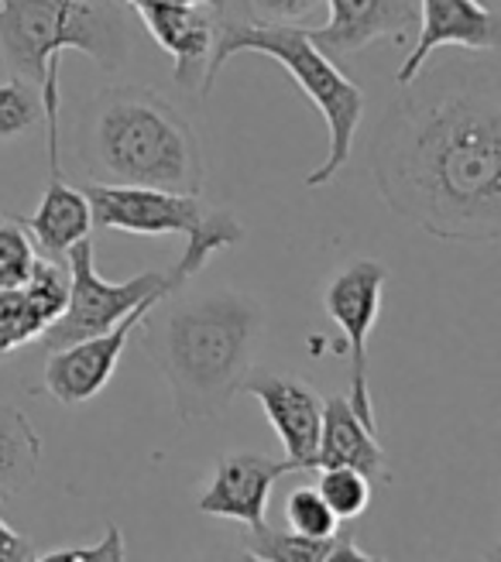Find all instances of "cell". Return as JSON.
Segmentation results:
<instances>
[{"mask_svg": "<svg viewBox=\"0 0 501 562\" xmlns=\"http://www.w3.org/2000/svg\"><path fill=\"white\" fill-rule=\"evenodd\" d=\"M145 21L148 35L172 55V79L182 90H200L216 42L220 14L203 4H172V0H124Z\"/></svg>", "mask_w": 501, "mask_h": 562, "instance_id": "cell-8", "label": "cell"}, {"mask_svg": "<svg viewBox=\"0 0 501 562\" xmlns=\"http://www.w3.org/2000/svg\"><path fill=\"white\" fill-rule=\"evenodd\" d=\"M241 52H255V55L275 59L292 76L302 97L323 114L326 131H330V151H326L323 165L305 176V186L310 189L330 186L350 161L354 137H357L360 117H365V90L333 66V55H326L320 45H313L305 27L255 21V24H216V42H213L210 66L200 82V97H207L213 90L220 69Z\"/></svg>", "mask_w": 501, "mask_h": 562, "instance_id": "cell-5", "label": "cell"}, {"mask_svg": "<svg viewBox=\"0 0 501 562\" xmlns=\"http://www.w3.org/2000/svg\"><path fill=\"white\" fill-rule=\"evenodd\" d=\"M470 48L491 52L498 45V18L481 0H420V38L405 55L396 82L405 87L423 72L436 48Z\"/></svg>", "mask_w": 501, "mask_h": 562, "instance_id": "cell-11", "label": "cell"}, {"mask_svg": "<svg viewBox=\"0 0 501 562\" xmlns=\"http://www.w3.org/2000/svg\"><path fill=\"white\" fill-rule=\"evenodd\" d=\"M172 4H203L216 14H224L227 11V0H172Z\"/></svg>", "mask_w": 501, "mask_h": 562, "instance_id": "cell-25", "label": "cell"}, {"mask_svg": "<svg viewBox=\"0 0 501 562\" xmlns=\"http://www.w3.org/2000/svg\"><path fill=\"white\" fill-rule=\"evenodd\" d=\"M42 439L24 412L0 405V501L21 494L35 481Z\"/></svg>", "mask_w": 501, "mask_h": 562, "instance_id": "cell-17", "label": "cell"}, {"mask_svg": "<svg viewBox=\"0 0 501 562\" xmlns=\"http://www.w3.org/2000/svg\"><path fill=\"white\" fill-rule=\"evenodd\" d=\"M258 340L261 305L237 292L182 302L155 323L148 350L172 387L179 422H207L234 402Z\"/></svg>", "mask_w": 501, "mask_h": 562, "instance_id": "cell-3", "label": "cell"}, {"mask_svg": "<svg viewBox=\"0 0 501 562\" xmlns=\"http://www.w3.org/2000/svg\"><path fill=\"white\" fill-rule=\"evenodd\" d=\"M244 552L261 562H371L375 555L360 552L350 531L330 536H299V531H275L268 525L244 531Z\"/></svg>", "mask_w": 501, "mask_h": 562, "instance_id": "cell-16", "label": "cell"}, {"mask_svg": "<svg viewBox=\"0 0 501 562\" xmlns=\"http://www.w3.org/2000/svg\"><path fill=\"white\" fill-rule=\"evenodd\" d=\"M282 473H292L286 460H271L265 453H227L216 460L197 508L213 518H231L247 528H261L268 525L271 487Z\"/></svg>", "mask_w": 501, "mask_h": 562, "instance_id": "cell-10", "label": "cell"}, {"mask_svg": "<svg viewBox=\"0 0 501 562\" xmlns=\"http://www.w3.org/2000/svg\"><path fill=\"white\" fill-rule=\"evenodd\" d=\"M385 281H388L385 265H378L371 258H357L333 274L323 289L326 316L347 336V353H350L347 402L354 405L360 422L371 429H378V422H375V405H371V391H368V336L381 313Z\"/></svg>", "mask_w": 501, "mask_h": 562, "instance_id": "cell-6", "label": "cell"}, {"mask_svg": "<svg viewBox=\"0 0 501 562\" xmlns=\"http://www.w3.org/2000/svg\"><path fill=\"white\" fill-rule=\"evenodd\" d=\"M261 24H302L330 11V0H247Z\"/></svg>", "mask_w": 501, "mask_h": 562, "instance_id": "cell-23", "label": "cell"}, {"mask_svg": "<svg viewBox=\"0 0 501 562\" xmlns=\"http://www.w3.org/2000/svg\"><path fill=\"white\" fill-rule=\"evenodd\" d=\"M79 161L93 182L203 195V140L186 114L148 87H110L79 117Z\"/></svg>", "mask_w": 501, "mask_h": 562, "instance_id": "cell-2", "label": "cell"}, {"mask_svg": "<svg viewBox=\"0 0 501 562\" xmlns=\"http://www.w3.org/2000/svg\"><path fill=\"white\" fill-rule=\"evenodd\" d=\"M35 261H38V250L32 237L24 234L21 223L18 220L0 223V289L24 285L27 274L35 271Z\"/></svg>", "mask_w": 501, "mask_h": 562, "instance_id": "cell-20", "label": "cell"}, {"mask_svg": "<svg viewBox=\"0 0 501 562\" xmlns=\"http://www.w3.org/2000/svg\"><path fill=\"white\" fill-rule=\"evenodd\" d=\"M0 52L14 76L35 82L48 131V165L59 172V63L82 52L100 69H118L131 52L121 0H0Z\"/></svg>", "mask_w": 501, "mask_h": 562, "instance_id": "cell-4", "label": "cell"}, {"mask_svg": "<svg viewBox=\"0 0 501 562\" xmlns=\"http://www.w3.org/2000/svg\"><path fill=\"white\" fill-rule=\"evenodd\" d=\"M412 24H420L412 0H330V18L310 27V38L326 55H354L378 38L402 42Z\"/></svg>", "mask_w": 501, "mask_h": 562, "instance_id": "cell-13", "label": "cell"}, {"mask_svg": "<svg viewBox=\"0 0 501 562\" xmlns=\"http://www.w3.org/2000/svg\"><path fill=\"white\" fill-rule=\"evenodd\" d=\"M32 546H27L18 531L0 518V562H18V559H32Z\"/></svg>", "mask_w": 501, "mask_h": 562, "instance_id": "cell-24", "label": "cell"}, {"mask_svg": "<svg viewBox=\"0 0 501 562\" xmlns=\"http://www.w3.org/2000/svg\"><path fill=\"white\" fill-rule=\"evenodd\" d=\"M38 562H121L127 559V546H124V531L118 525H107L103 539L93 546H69V549H48L42 555H32Z\"/></svg>", "mask_w": 501, "mask_h": 562, "instance_id": "cell-22", "label": "cell"}, {"mask_svg": "<svg viewBox=\"0 0 501 562\" xmlns=\"http://www.w3.org/2000/svg\"><path fill=\"white\" fill-rule=\"evenodd\" d=\"M42 117V93L35 82L21 76L0 82V140L27 134L32 127H38Z\"/></svg>", "mask_w": 501, "mask_h": 562, "instance_id": "cell-19", "label": "cell"}, {"mask_svg": "<svg viewBox=\"0 0 501 562\" xmlns=\"http://www.w3.org/2000/svg\"><path fill=\"white\" fill-rule=\"evenodd\" d=\"M323 467H350L357 473H365L368 481H392V476H388V457L378 442V429L360 422L347 395L323 402L313 470H323Z\"/></svg>", "mask_w": 501, "mask_h": 562, "instance_id": "cell-14", "label": "cell"}, {"mask_svg": "<svg viewBox=\"0 0 501 562\" xmlns=\"http://www.w3.org/2000/svg\"><path fill=\"white\" fill-rule=\"evenodd\" d=\"M241 391H247L265 408L271 429L282 439L286 463L292 470H313L323 418V398L316 395V387L286 374H255L244 378Z\"/></svg>", "mask_w": 501, "mask_h": 562, "instance_id": "cell-9", "label": "cell"}, {"mask_svg": "<svg viewBox=\"0 0 501 562\" xmlns=\"http://www.w3.org/2000/svg\"><path fill=\"white\" fill-rule=\"evenodd\" d=\"M82 195H87V203H90L93 227H103V231H124V234H142V237H162V234L189 237L207 220L203 195H192V192L87 182Z\"/></svg>", "mask_w": 501, "mask_h": 562, "instance_id": "cell-7", "label": "cell"}, {"mask_svg": "<svg viewBox=\"0 0 501 562\" xmlns=\"http://www.w3.org/2000/svg\"><path fill=\"white\" fill-rule=\"evenodd\" d=\"M388 210L439 240L501 237V100L494 76L423 72L385 110L371 145Z\"/></svg>", "mask_w": 501, "mask_h": 562, "instance_id": "cell-1", "label": "cell"}, {"mask_svg": "<svg viewBox=\"0 0 501 562\" xmlns=\"http://www.w3.org/2000/svg\"><path fill=\"white\" fill-rule=\"evenodd\" d=\"M286 525L299 536H330L341 528V518L330 512V504L320 497L316 487H296L286 497Z\"/></svg>", "mask_w": 501, "mask_h": 562, "instance_id": "cell-21", "label": "cell"}, {"mask_svg": "<svg viewBox=\"0 0 501 562\" xmlns=\"http://www.w3.org/2000/svg\"><path fill=\"white\" fill-rule=\"evenodd\" d=\"M66 295L69 268L42 255L24 285L0 289V357L32 340H42V333L66 308Z\"/></svg>", "mask_w": 501, "mask_h": 562, "instance_id": "cell-12", "label": "cell"}, {"mask_svg": "<svg viewBox=\"0 0 501 562\" xmlns=\"http://www.w3.org/2000/svg\"><path fill=\"white\" fill-rule=\"evenodd\" d=\"M18 223L24 227V234L32 237L35 250L48 261L66 265V255L87 240L93 231V216H90V203L82 189H73L63 172H52L42 203L32 216H18Z\"/></svg>", "mask_w": 501, "mask_h": 562, "instance_id": "cell-15", "label": "cell"}, {"mask_svg": "<svg viewBox=\"0 0 501 562\" xmlns=\"http://www.w3.org/2000/svg\"><path fill=\"white\" fill-rule=\"evenodd\" d=\"M316 491L330 504V512L341 521H350L357 515L368 512L371 504V481L365 473H357L350 467H323L316 470Z\"/></svg>", "mask_w": 501, "mask_h": 562, "instance_id": "cell-18", "label": "cell"}]
</instances>
